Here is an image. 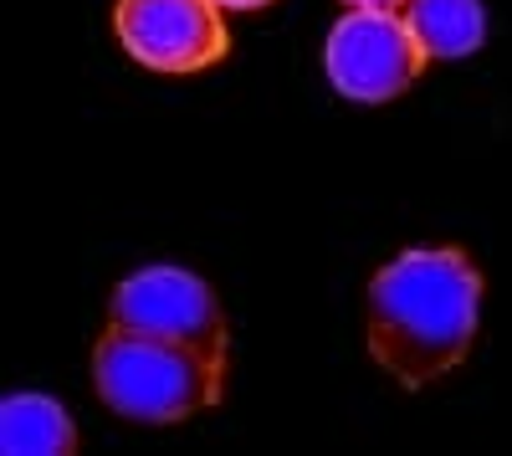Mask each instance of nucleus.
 <instances>
[{"instance_id": "nucleus-1", "label": "nucleus", "mask_w": 512, "mask_h": 456, "mask_svg": "<svg viewBox=\"0 0 512 456\" xmlns=\"http://www.w3.org/2000/svg\"><path fill=\"white\" fill-rule=\"evenodd\" d=\"M482 323V272L461 246H415L369 282L364 339L395 385L420 390L466 359Z\"/></svg>"}, {"instance_id": "nucleus-2", "label": "nucleus", "mask_w": 512, "mask_h": 456, "mask_svg": "<svg viewBox=\"0 0 512 456\" xmlns=\"http://www.w3.org/2000/svg\"><path fill=\"white\" fill-rule=\"evenodd\" d=\"M93 385L103 405L118 410V416L169 426V421H190L221 400L226 364L190 344H169L108 323V334L93 349Z\"/></svg>"}, {"instance_id": "nucleus-3", "label": "nucleus", "mask_w": 512, "mask_h": 456, "mask_svg": "<svg viewBox=\"0 0 512 456\" xmlns=\"http://www.w3.org/2000/svg\"><path fill=\"white\" fill-rule=\"evenodd\" d=\"M108 323L169 339V344H190L210 359L231 364V323L221 313V298L205 287V277L185 267H144L134 277H123L108 298Z\"/></svg>"}, {"instance_id": "nucleus-4", "label": "nucleus", "mask_w": 512, "mask_h": 456, "mask_svg": "<svg viewBox=\"0 0 512 456\" xmlns=\"http://www.w3.org/2000/svg\"><path fill=\"white\" fill-rule=\"evenodd\" d=\"M328 82L354 103H390L400 98L425 67L420 41L410 36L400 11H349L328 31L323 47Z\"/></svg>"}, {"instance_id": "nucleus-5", "label": "nucleus", "mask_w": 512, "mask_h": 456, "mask_svg": "<svg viewBox=\"0 0 512 456\" xmlns=\"http://www.w3.org/2000/svg\"><path fill=\"white\" fill-rule=\"evenodd\" d=\"M113 31L134 62L169 77L205 72L231 52L216 0H118Z\"/></svg>"}, {"instance_id": "nucleus-6", "label": "nucleus", "mask_w": 512, "mask_h": 456, "mask_svg": "<svg viewBox=\"0 0 512 456\" xmlns=\"http://www.w3.org/2000/svg\"><path fill=\"white\" fill-rule=\"evenodd\" d=\"M0 451L6 456H72L77 426L52 395H6L0 400Z\"/></svg>"}, {"instance_id": "nucleus-7", "label": "nucleus", "mask_w": 512, "mask_h": 456, "mask_svg": "<svg viewBox=\"0 0 512 456\" xmlns=\"http://www.w3.org/2000/svg\"><path fill=\"white\" fill-rule=\"evenodd\" d=\"M410 36L420 41L425 62L436 57H466L482 47L487 36V11L482 0H405L400 6Z\"/></svg>"}, {"instance_id": "nucleus-8", "label": "nucleus", "mask_w": 512, "mask_h": 456, "mask_svg": "<svg viewBox=\"0 0 512 456\" xmlns=\"http://www.w3.org/2000/svg\"><path fill=\"white\" fill-rule=\"evenodd\" d=\"M349 11H400L405 0H344Z\"/></svg>"}, {"instance_id": "nucleus-9", "label": "nucleus", "mask_w": 512, "mask_h": 456, "mask_svg": "<svg viewBox=\"0 0 512 456\" xmlns=\"http://www.w3.org/2000/svg\"><path fill=\"white\" fill-rule=\"evenodd\" d=\"M221 11H262V6H272V0H216Z\"/></svg>"}]
</instances>
